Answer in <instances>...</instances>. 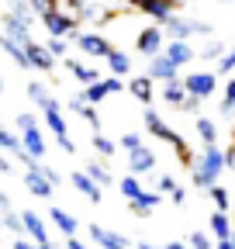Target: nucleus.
<instances>
[{
	"instance_id": "1",
	"label": "nucleus",
	"mask_w": 235,
	"mask_h": 249,
	"mask_svg": "<svg viewBox=\"0 0 235 249\" xmlns=\"http://www.w3.org/2000/svg\"><path fill=\"white\" fill-rule=\"evenodd\" d=\"M225 149L221 145H201V152L194 156L190 163V183L201 187V191H208V187L221 183V173H225Z\"/></svg>"
},
{
	"instance_id": "2",
	"label": "nucleus",
	"mask_w": 235,
	"mask_h": 249,
	"mask_svg": "<svg viewBox=\"0 0 235 249\" xmlns=\"http://www.w3.org/2000/svg\"><path fill=\"white\" fill-rule=\"evenodd\" d=\"M142 121H145V132H149L152 139H159V142H166V145L176 152V160H180L184 166H190V163H194V156H197V152H190V149H187L184 135L176 132V128H173V124H169L156 107H145V111H142Z\"/></svg>"
},
{
	"instance_id": "3",
	"label": "nucleus",
	"mask_w": 235,
	"mask_h": 249,
	"mask_svg": "<svg viewBox=\"0 0 235 249\" xmlns=\"http://www.w3.org/2000/svg\"><path fill=\"white\" fill-rule=\"evenodd\" d=\"M163 31H166V38H180V42H190V38H215V28H211L208 21L190 18V14H184V11H176V14L163 24Z\"/></svg>"
},
{
	"instance_id": "4",
	"label": "nucleus",
	"mask_w": 235,
	"mask_h": 249,
	"mask_svg": "<svg viewBox=\"0 0 235 249\" xmlns=\"http://www.w3.org/2000/svg\"><path fill=\"white\" fill-rule=\"evenodd\" d=\"M42 121H45V128L55 135L59 149H63L66 156H73V152H76V142H73V135H69V124H66V114H63V104H59V97H52V101L42 107Z\"/></svg>"
},
{
	"instance_id": "5",
	"label": "nucleus",
	"mask_w": 235,
	"mask_h": 249,
	"mask_svg": "<svg viewBox=\"0 0 235 249\" xmlns=\"http://www.w3.org/2000/svg\"><path fill=\"white\" fill-rule=\"evenodd\" d=\"M17 135H21V142H24V152L32 156V160H45V149H49V142H45V132H42V124H38V118L35 114H28V111H21L17 114Z\"/></svg>"
},
{
	"instance_id": "6",
	"label": "nucleus",
	"mask_w": 235,
	"mask_h": 249,
	"mask_svg": "<svg viewBox=\"0 0 235 249\" xmlns=\"http://www.w3.org/2000/svg\"><path fill=\"white\" fill-rule=\"evenodd\" d=\"M166 31H163V24H142L138 31H135V52L138 55H145V59H152V55H159L163 49H166Z\"/></svg>"
},
{
	"instance_id": "7",
	"label": "nucleus",
	"mask_w": 235,
	"mask_h": 249,
	"mask_svg": "<svg viewBox=\"0 0 235 249\" xmlns=\"http://www.w3.org/2000/svg\"><path fill=\"white\" fill-rule=\"evenodd\" d=\"M73 45L83 55H90V59H107L114 52V42L104 35V31H80V35L73 38Z\"/></svg>"
},
{
	"instance_id": "8",
	"label": "nucleus",
	"mask_w": 235,
	"mask_h": 249,
	"mask_svg": "<svg viewBox=\"0 0 235 249\" xmlns=\"http://www.w3.org/2000/svg\"><path fill=\"white\" fill-rule=\"evenodd\" d=\"M184 87H187L190 97L208 101V97H215V90H218V73H211V70H190V73H184Z\"/></svg>"
},
{
	"instance_id": "9",
	"label": "nucleus",
	"mask_w": 235,
	"mask_h": 249,
	"mask_svg": "<svg viewBox=\"0 0 235 249\" xmlns=\"http://www.w3.org/2000/svg\"><path fill=\"white\" fill-rule=\"evenodd\" d=\"M121 90H128V83L121 76H101L90 87H83V97L90 101V104H104L107 97H114V93H121Z\"/></svg>"
},
{
	"instance_id": "10",
	"label": "nucleus",
	"mask_w": 235,
	"mask_h": 249,
	"mask_svg": "<svg viewBox=\"0 0 235 249\" xmlns=\"http://www.w3.org/2000/svg\"><path fill=\"white\" fill-rule=\"evenodd\" d=\"M42 28L49 31V35H55V38H69V42L80 35V31H76V28H80V21H76V18H69V14H63V11H55V7L42 18Z\"/></svg>"
},
{
	"instance_id": "11",
	"label": "nucleus",
	"mask_w": 235,
	"mask_h": 249,
	"mask_svg": "<svg viewBox=\"0 0 235 249\" xmlns=\"http://www.w3.org/2000/svg\"><path fill=\"white\" fill-rule=\"evenodd\" d=\"M86 232H90V242L97 249H132V242L121 235V232H114V229H104V225H86Z\"/></svg>"
},
{
	"instance_id": "12",
	"label": "nucleus",
	"mask_w": 235,
	"mask_h": 249,
	"mask_svg": "<svg viewBox=\"0 0 235 249\" xmlns=\"http://www.w3.org/2000/svg\"><path fill=\"white\" fill-rule=\"evenodd\" d=\"M128 173H135V177H149V173H156V149L142 142L135 152H128Z\"/></svg>"
},
{
	"instance_id": "13",
	"label": "nucleus",
	"mask_w": 235,
	"mask_h": 249,
	"mask_svg": "<svg viewBox=\"0 0 235 249\" xmlns=\"http://www.w3.org/2000/svg\"><path fill=\"white\" fill-rule=\"evenodd\" d=\"M24 191L28 194H32V197H52V191H55V187L49 183V177L42 173V166L38 163H32V166H24Z\"/></svg>"
},
{
	"instance_id": "14",
	"label": "nucleus",
	"mask_w": 235,
	"mask_h": 249,
	"mask_svg": "<svg viewBox=\"0 0 235 249\" xmlns=\"http://www.w3.org/2000/svg\"><path fill=\"white\" fill-rule=\"evenodd\" d=\"M135 11H142V14L149 18L152 24H166V21H169L176 11H180V7H176L173 0H138Z\"/></svg>"
},
{
	"instance_id": "15",
	"label": "nucleus",
	"mask_w": 235,
	"mask_h": 249,
	"mask_svg": "<svg viewBox=\"0 0 235 249\" xmlns=\"http://www.w3.org/2000/svg\"><path fill=\"white\" fill-rule=\"evenodd\" d=\"M145 73H149L156 83H169V80H180V66L166 55V52H159V55H152L149 59V66H145Z\"/></svg>"
},
{
	"instance_id": "16",
	"label": "nucleus",
	"mask_w": 235,
	"mask_h": 249,
	"mask_svg": "<svg viewBox=\"0 0 235 249\" xmlns=\"http://www.w3.org/2000/svg\"><path fill=\"white\" fill-rule=\"evenodd\" d=\"M128 93H132L138 104L152 107V101H156V80H152L149 73H132V80H128Z\"/></svg>"
},
{
	"instance_id": "17",
	"label": "nucleus",
	"mask_w": 235,
	"mask_h": 249,
	"mask_svg": "<svg viewBox=\"0 0 235 249\" xmlns=\"http://www.w3.org/2000/svg\"><path fill=\"white\" fill-rule=\"evenodd\" d=\"M21 218H24V235L32 239V242H38V246H52V239H49V229H45V218L38 214V211H21Z\"/></svg>"
},
{
	"instance_id": "18",
	"label": "nucleus",
	"mask_w": 235,
	"mask_h": 249,
	"mask_svg": "<svg viewBox=\"0 0 235 249\" xmlns=\"http://www.w3.org/2000/svg\"><path fill=\"white\" fill-rule=\"evenodd\" d=\"M163 52H166V55H169V59H173V62H176L180 70H184V66H190L194 59H201L197 45H194V42H180V38H169Z\"/></svg>"
},
{
	"instance_id": "19",
	"label": "nucleus",
	"mask_w": 235,
	"mask_h": 249,
	"mask_svg": "<svg viewBox=\"0 0 235 249\" xmlns=\"http://www.w3.org/2000/svg\"><path fill=\"white\" fill-rule=\"evenodd\" d=\"M69 183L76 187V191H80L86 201H94V204L104 201V197H101V194H104V187H101L97 180H90V173H86V170H73V173H69Z\"/></svg>"
},
{
	"instance_id": "20",
	"label": "nucleus",
	"mask_w": 235,
	"mask_h": 249,
	"mask_svg": "<svg viewBox=\"0 0 235 249\" xmlns=\"http://www.w3.org/2000/svg\"><path fill=\"white\" fill-rule=\"evenodd\" d=\"M159 204H163V194H159V191H142L138 197L128 201V211H132L135 218H152Z\"/></svg>"
},
{
	"instance_id": "21",
	"label": "nucleus",
	"mask_w": 235,
	"mask_h": 249,
	"mask_svg": "<svg viewBox=\"0 0 235 249\" xmlns=\"http://www.w3.org/2000/svg\"><path fill=\"white\" fill-rule=\"evenodd\" d=\"M28 62H32V70H38V73H52L59 59L49 52L45 42H32V45H28Z\"/></svg>"
},
{
	"instance_id": "22",
	"label": "nucleus",
	"mask_w": 235,
	"mask_h": 249,
	"mask_svg": "<svg viewBox=\"0 0 235 249\" xmlns=\"http://www.w3.org/2000/svg\"><path fill=\"white\" fill-rule=\"evenodd\" d=\"M4 35L11 38V42H17V45H32L35 42V35H32V24H24V21H17L14 14H4Z\"/></svg>"
},
{
	"instance_id": "23",
	"label": "nucleus",
	"mask_w": 235,
	"mask_h": 249,
	"mask_svg": "<svg viewBox=\"0 0 235 249\" xmlns=\"http://www.w3.org/2000/svg\"><path fill=\"white\" fill-rule=\"evenodd\" d=\"M208 232L215 235V242H218V239H232V232H235V218H232V211H211V218H208Z\"/></svg>"
},
{
	"instance_id": "24",
	"label": "nucleus",
	"mask_w": 235,
	"mask_h": 249,
	"mask_svg": "<svg viewBox=\"0 0 235 249\" xmlns=\"http://www.w3.org/2000/svg\"><path fill=\"white\" fill-rule=\"evenodd\" d=\"M163 104H169V107H176V111H184V104H187V87H184V76L180 80H169V83H163Z\"/></svg>"
},
{
	"instance_id": "25",
	"label": "nucleus",
	"mask_w": 235,
	"mask_h": 249,
	"mask_svg": "<svg viewBox=\"0 0 235 249\" xmlns=\"http://www.w3.org/2000/svg\"><path fill=\"white\" fill-rule=\"evenodd\" d=\"M107 70H111V76H121V80H125V76L135 73V59H132L125 49H118V45H114V52L107 55Z\"/></svg>"
},
{
	"instance_id": "26",
	"label": "nucleus",
	"mask_w": 235,
	"mask_h": 249,
	"mask_svg": "<svg viewBox=\"0 0 235 249\" xmlns=\"http://www.w3.org/2000/svg\"><path fill=\"white\" fill-rule=\"evenodd\" d=\"M63 66H66L69 76H73L76 83H83V87H90L94 80H101V73H97L94 66H86V62H80V59H69V55H66V59H63Z\"/></svg>"
},
{
	"instance_id": "27",
	"label": "nucleus",
	"mask_w": 235,
	"mask_h": 249,
	"mask_svg": "<svg viewBox=\"0 0 235 249\" xmlns=\"http://www.w3.org/2000/svg\"><path fill=\"white\" fill-rule=\"evenodd\" d=\"M49 218H52V225H55L59 232H63L66 239L80 232V222H76V218H73V214H69L66 208H49Z\"/></svg>"
},
{
	"instance_id": "28",
	"label": "nucleus",
	"mask_w": 235,
	"mask_h": 249,
	"mask_svg": "<svg viewBox=\"0 0 235 249\" xmlns=\"http://www.w3.org/2000/svg\"><path fill=\"white\" fill-rule=\"evenodd\" d=\"M218 114L221 118H235V76H228L225 83H221V101H218Z\"/></svg>"
},
{
	"instance_id": "29",
	"label": "nucleus",
	"mask_w": 235,
	"mask_h": 249,
	"mask_svg": "<svg viewBox=\"0 0 235 249\" xmlns=\"http://www.w3.org/2000/svg\"><path fill=\"white\" fill-rule=\"evenodd\" d=\"M194 128H197V135H201V142H204V145H218V121H215V118L197 114Z\"/></svg>"
},
{
	"instance_id": "30",
	"label": "nucleus",
	"mask_w": 235,
	"mask_h": 249,
	"mask_svg": "<svg viewBox=\"0 0 235 249\" xmlns=\"http://www.w3.org/2000/svg\"><path fill=\"white\" fill-rule=\"evenodd\" d=\"M24 93H28V101H32V104H35L38 111H42V107H45V104H49V101L55 97V93H49V87H45L42 80H32V83L24 87Z\"/></svg>"
},
{
	"instance_id": "31",
	"label": "nucleus",
	"mask_w": 235,
	"mask_h": 249,
	"mask_svg": "<svg viewBox=\"0 0 235 249\" xmlns=\"http://www.w3.org/2000/svg\"><path fill=\"white\" fill-rule=\"evenodd\" d=\"M208 197H211L215 211H232V208H235V201H232V191H228L225 183H215V187H208Z\"/></svg>"
},
{
	"instance_id": "32",
	"label": "nucleus",
	"mask_w": 235,
	"mask_h": 249,
	"mask_svg": "<svg viewBox=\"0 0 235 249\" xmlns=\"http://www.w3.org/2000/svg\"><path fill=\"white\" fill-rule=\"evenodd\" d=\"M197 52H201V59H208V62H221L225 52H228V45H225L221 38H204V45H201Z\"/></svg>"
},
{
	"instance_id": "33",
	"label": "nucleus",
	"mask_w": 235,
	"mask_h": 249,
	"mask_svg": "<svg viewBox=\"0 0 235 249\" xmlns=\"http://www.w3.org/2000/svg\"><path fill=\"white\" fill-rule=\"evenodd\" d=\"M0 152H11V160H17V156L24 152V142H21V135L7 132L4 124H0Z\"/></svg>"
},
{
	"instance_id": "34",
	"label": "nucleus",
	"mask_w": 235,
	"mask_h": 249,
	"mask_svg": "<svg viewBox=\"0 0 235 249\" xmlns=\"http://www.w3.org/2000/svg\"><path fill=\"white\" fill-rule=\"evenodd\" d=\"M83 170L90 173V180H97L101 187H111V183H114V177H111V166H107L104 160H90V163H86Z\"/></svg>"
},
{
	"instance_id": "35",
	"label": "nucleus",
	"mask_w": 235,
	"mask_h": 249,
	"mask_svg": "<svg viewBox=\"0 0 235 249\" xmlns=\"http://www.w3.org/2000/svg\"><path fill=\"white\" fill-rule=\"evenodd\" d=\"M118 191H121L125 201H132V197H138V194L145 191V187H142V180H138L135 173H125L121 180H118Z\"/></svg>"
},
{
	"instance_id": "36",
	"label": "nucleus",
	"mask_w": 235,
	"mask_h": 249,
	"mask_svg": "<svg viewBox=\"0 0 235 249\" xmlns=\"http://www.w3.org/2000/svg\"><path fill=\"white\" fill-rule=\"evenodd\" d=\"M90 142H94V152L101 156V160H111V156L118 152V142H114L111 135H104V132H94V139H90Z\"/></svg>"
},
{
	"instance_id": "37",
	"label": "nucleus",
	"mask_w": 235,
	"mask_h": 249,
	"mask_svg": "<svg viewBox=\"0 0 235 249\" xmlns=\"http://www.w3.org/2000/svg\"><path fill=\"white\" fill-rule=\"evenodd\" d=\"M187 242H190V249H215V235L204 232V229H194L187 235Z\"/></svg>"
},
{
	"instance_id": "38",
	"label": "nucleus",
	"mask_w": 235,
	"mask_h": 249,
	"mask_svg": "<svg viewBox=\"0 0 235 249\" xmlns=\"http://www.w3.org/2000/svg\"><path fill=\"white\" fill-rule=\"evenodd\" d=\"M4 229L7 232H14V235H24V218H21V211H4Z\"/></svg>"
},
{
	"instance_id": "39",
	"label": "nucleus",
	"mask_w": 235,
	"mask_h": 249,
	"mask_svg": "<svg viewBox=\"0 0 235 249\" xmlns=\"http://www.w3.org/2000/svg\"><path fill=\"white\" fill-rule=\"evenodd\" d=\"M45 45H49V52H52L55 59H66V55H69V38H55V35H49Z\"/></svg>"
},
{
	"instance_id": "40",
	"label": "nucleus",
	"mask_w": 235,
	"mask_h": 249,
	"mask_svg": "<svg viewBox=\"0 0 235 249\" xmlns=\"http://www.w3.org/2000/svg\"><path fill=\"white\" fill-rule=\"evenodd\" d=\"M142 145V135L138 132H125L121 139H118V149H121V152H135Z\"/></svg>"
},
{
	"instance_id": "41",
	"label": "nucleus",
	"mask_w": 235,
	"mask_h": 249,
	"mask_svg": "<svg viewBox=\"0 0 235 249\" xmlns=\"http://www.w3.org/2000/svg\"><path fill=\"white\" fill-rule=\"evenodd\" d=\"M80 118H83L86 124H90L94 132H104V128H101V114H97V104H86V107L80 111Z\"/></svg>"
},
{
	"instance_id": "42",
	"label": "nucleus",
	"mask_w": 235,
	"mask_h": 249,
	"mask_svg": "<svg viewBox=\"0 0 235 249\" xmlns=\"http://www.w3.org/2000/svg\"><path fill=\"white\" fill-rule=\"evenodd\" d=\"M176 187H180V183H176L173 173H159V177H156V191H159V194H173Z\"/></svg>"
},
{
	"instance_id": "43",
	"label": "nucleus",
	"mask_w": 235,
	"mask_h": 249,
	"mask_svg": "<svg viewBox=\"0 0 235 249\" xmlns=\"http://www.w3.org/2000/svg\"><path fill=\"white\" fill-rule=\"evenodd\" d=\"M218 76H235V45L225 52V59L218 62Z\"/></svg>"
},
{
	"instance_id": "44",
	"label": "nucleus",
	"mask_w": 235,
	"mask_h": 249,
	"mask_svg": "<svg viewBox=\"0 0 235 249\" xmlns=\"http://www.w3.org/2000/svg\"><path fill=\"white\" fill-rule=\"evenodd\" d=\"M14 249H59V246H55V242H52V246H38V242L28 239V235H17V239H14Z\"/></svg>"
},
{
	"instance_id": "45",
	"label": "nucleus",
	"mask_w": 235,
	"mask_h": 249,
	"mask_svg": "<svg viewBox=\"0 0 235 249\" xmlns=\"http://www.w3.org/2000/svg\"><path fill=\"white\" fill-rule=\"evenodd\" d=\"M86 104H90V101H86V97H83V90H80V93H73V97H69V101H66V107H69V111H73V114H80V111H83V107H86Z\"/></svg>"
},
{
	"instance_id": "46",
	"label": "nucleus",
	"mask_w": 235,
	"mask_h": 249,
	"mask_svg": "<svg viewBox=\"0 0 235 249\" xmlns=\"http://www.w3.org/2000/svg\"><path fill=\"white\" fill-rule=\"evenodd\" d=\"M38 166H42V173L49 177V183H52V187H59V183H63V173H59L55 166H49V163H38Z\"/></svg>"
},
{
	"instance_id": "47",
	"label": "nucleus",
	"mask_w": 235,
	"mask_h": 249,
	"mask_svg": "<svg viewBox=\"0 0 235 249\" xmlns=\"http://www.w3.org/2000/svg\"><path fill=\"white\" fill-rule=\"evenodd\" d=\"M225 166L235 173V142H228V145H225Z\"/></svg>"
},
{
	"instance_id": "48",
	"label": "nucleus",
	"mask_w": 235,
	"mask_h": 249,
	"mask_svg": "<svg viewBox=\"0 0 235 249\" xmlns=\"http://www.w3.org/2000/svg\"><path fill=\"white\" fill-rule=\"evenodd\" d=\"M169 197H173V204H180V208H184V204H187V187H176Z\"/></svg>"
},
{
	"instance_id": "49",
	"label": "nucleus",
	"mask_w": 235,
	"mask_h": 249,
	"mask_svg": "<svg viewBox=\"0 0 235 249\" xmlns=\"http://www.w3.org/2000/svg\"><path fill=\"white\" fill-rule=\"evenodd\" d=\"M0 173H4V177H11V173H14V163L7 160L4 152H0Z\"/></svg>"
},
{
	"instance_id": "50",
	"label": "nucleus",
	"mask_w": 235,
	"mask_h": 249,
	"mask_svg": "<svg viewBox=\"0 0 235 249\" xmlns=\"http://www.w3.org/2000/svg\"><path fill=\"white\" fill-rule=\"evenodd\" d=\"M66 249H90V246H86L83 239H76V235H69V239H66Z\"/></svg>"
},
{
	"instance_id": "51",
	"label": "nucleus",
	"mask_w": 235,
	"mask_h": 249,
	"mask_svg": "<svg viewBox=\"0 0 235 249\" xmlns=\"http://www.w3.org/2000/svg\"><path fill=\"white\" fill-rule=\"evenodd\" d=\"M4 211H11V197H7L4 191H0V214H4Z\"/></svg>"
},
{
	"instance_id": "52",
	"label": "nucleus",
	"mask_w": 235,
	"mask_h": 249,
	"mask_svg": "<svg viewBox=\"0 0 235 249\" xmlns=\"http://www.w3.org/2000/svg\"><path fill=\"white\" fill-rule=\"evenodd\" d=\"M163 249H190V242H180V239H176V242H166Z\"/></svg>"
},
{
	"instance_id": "53",
	"label": "nucleus",
	"mask_w": 235,
	"mask_h": 249,
	"mask_svg": "<svg viewBox=\"0 0 235 249\" xmlns=\"http://www.w3.org/2000/svg\"><path fill=\"white\" fill-rule=\"evenodd\" d=\"M135 249H163V246H156V242H145V239H138V242H135Z\"/></svg>"
},
{
	"instance_id": "54",
	"label": "nucleus",
	"mask_w": 235,
	"mask_h": 249,
	"mask_svg": "<svg viewBox=\"0 0 235 249\" xmlns=\"http://www.w3.org/2000/svg\"><path fill=\"white\" fill-rule=\"evenodd\" d=\"M215 249H235V242H232V239H218Z\"/></svg>"
},
{
	"instance_id": "55",
	"label": "nucleus",
	"mask_w": 235,
	"mask_h": 249,
	"mask_svg": "<svg viewBox=\"0 0 235 249\" xmlns=\"http://www.w3.org/2000/svg\"><path fill=\"white\" fill-rule=\"evenodd\" d=\"M0 229H4V214H0Z\"/></svg>"
},
{
	"instance_id": "56",
	"label": "nucleus",
	"mask_w": 235,
	"mask_h": 249,
	"mask_svg": "<svg viewBox=\"0 0 235 249\" xmlns=\"http://www.w3.org/2000/svg\"><path fill=\"white\" fill-rule=\"evenodd\" d=\"M0 93H4V80H0Z\"/></svg>"
},
{
	"instance_id": "57",
	"label": "nucleus",
	"mask_w": 235,
	"mask_h": 249,
	"mask_svg": "<svg viewBox=\"0 0 235 249\" xmlns=\"http://www.w3.org/2000/svg\"><path fill=\"white\" fill-rule=\"evenodd\" d=\"M218 4H232V0H218Z\"/></svg>"
},
{
	"instance_id": "58",
	"label": "nucleus",
	"mask_w": 235,
	"mask_h": 249,
	"mask_svg": "<svg viewBox=\"0 0 235 249\" xmlns=\"http://www.w3.org/2000/svg\"><path fill=\"white\" fill-rule=\"evenodd\" d=\"M128 4H138V0H128Z\"/></svg>"
},
{
	"instance_id": "59",
	"label": "nucleus",
	"mask_w": 235,
	"mask_h": 249,
	"mask_svg": "<svg viewBox=\"0 0 235 249\" xmlns=\"http://www.w3.org/2000/svg\"><path fill=\"white\" fill-rule=\"evenodd\" d=\"M232 218H235V208H232Z\"/></svg>"
},
{
	"instance_id": "60",
	"label": "nucleus",
	"mask_w": 235,
	"mask_h": 249,
	"mask_svg": "<svg viewBox=\"0 0 235 249\" xmlns=\"http://www.w3.org/2000/svg\"><path fill=\"white\" fill-rule=\"evenodd\" d=\"M232 142H235V135H232Z\"/></svg>"
}]
</instances>
